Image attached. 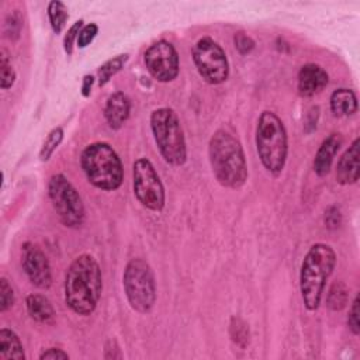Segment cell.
<instances>
[{
	"mask_svg": "<svg viewBox=\"0 0 360 360\" xmlns=\"http://www.w3.org/2000/svg\"><path fill=\"white\" fill-rule=\"evenodd\" d=\"M128 60V53H122V55H117L111 59H108L105 63H103L98 70H97V77H98V86H105L112 76H115L125 65V62Z\"/></svg>",
	"mask_w": 360,
	"mask_h": 360,
	"instance_id": "obj_20",
	"label": "cell"
},
{
	"mask_svg": "<svg viewBox=\"0 0 360 360\" xmlns=\"http://www.w3.org/2000/svg\"><path fill=\"white\" fill-rule=\"evenodd\" d=\"M323 222L329 229H336L342 224V214L340 210L335 205H330L325 210Z\"/></svg>",
	"mask_w": 360,
	"mask_h": 360,
	"instance_id": "obj_32",
	"label": "cell"
},
{
	"mask_svg": "<svg viewBox=\"0 0 360 360\" xmlns=\"http://www.w3.org/2000/svg\"><path fill=\"white\" fill-rule=\"evenodd\" d=\"M39 359L41 360H59V359H69V354L66 352H63L62 349L49 347L39 354Z\"/></svg>",
	"mask_w": 360,
	"mask_h": 360,
	"instance_id": "obj_33",
	"label": "cell"
},
{
	"mask_svg": "<svg viewBox=\"0 0 360 360\" xmlns=\"http://www.w3.org/2000/svg\"><path fill=\"white\" fill-rule=\"evenodd\" d=\"M132 188L136 200L150 211H162L165 207V188L152 162L139 158L132 165Z\"/></svg>",
	"mask_w": 360,
	"mask_h": 360,
	"instance_id": "obj_9",
	"label": "cell"
},
{
	"mask_svg": "<svg viewBox=\"0 0 360 360\" xmlns=\"http://www.w3.org/2000/svg\"><path fill=\"white\" fill-rule=\"evenodd\" d=\"M208 158L217 181L226 188H239L248 180V165L238 138L225 128L217 129L208 142Z\"/></svg>",
	"mask_w": 360,
	"mask_h": 360,
	"instance_id": "obj_2",
	"label": "cell"
},
{
	"mask_svg": "<svg viewBox=\"0 0 360 360\" xmlns=\"http://www.w3.org/2000/svg\"><path fill=\"white\" fill-rule=\"evenodd\" d=\"M256 149L264 169L277 176L283 172L288 153L287 131L273 111H263L256 127Z\"/></svg>",
	"mask_w": 360,
	"mask_h": 360,
	"instance_id": "obj_5",
	"label": "cell"
},
{
	"mask_svg": "<svg viewBox=\"0 0 360 360\" xmlns=\"http://www.w3.org/2000/svg\"><path fill=\"white\" fill-rule=\"evenodd\" d=\"M359 145L356 138L349 149L342 155L336 167V180L340 184H354L359 180Z\"/></svg>",
	"mask_w": 360,
	"mask_h": 360,
	"instance_id": "obj_15",
	"label": "cell"
},
{
	"mask_svg": "<svg viewBox=\"0 0 360 360\" xmlns=\"http://www.w3.org/2000/svg\"><path fill=\"white\" fill-rule=\"evenodd\" d=\"M330 110L335 117H349L357 111V97L350 89H338L330 94Z\"/></svg>",
	"mask_w": 360,
	"mask_h": 360,
	"instance_id": "obj_17",
	"label": "cell"
},
{
	"mask_svg": "<svg viewBox=\"0 0 360 360\" xmlns=\"http://www.w3.org/2000/svg\"><path fill=\"white\" fill-rule=\"evenodd\" d=\"M347 326L350 332L357 336L360 333V322H359V297L356 295L347 314Z\"/></svg>",
	"mask_w": 360,
	"mask_h": 360,
	"instance_id": "obj_31",
	"label": "cell"
},
{
	"mask_svg": "<svg viewBox=\"0 0 360 360\" xmlns=\"http://www.w3.org/2000/svg\"><path fill=\"white\" fill-rule=\"evenodd\" d=\"M14 304V290L6 277L0 278V312H6Z\"/></svg>",
	"mask_w": 360,
	"mask_h": 360,
	"instance_id": "obj_26",
	"label": "cell"
},
{
	"mask_svg": "<svg viewBox=\"0 0 360 360\" xmlns=\"http://www.w3.org/2000/svg\"><path fill=\"white\" fill-rule=\"evenodd\" d=\"M25 307L28 315L39 323H49L55 316L51 301L42 294H30L25 300Z\"/></svg>",
	"mask_w": 360,
	"mask_h": 360,
	"instance_id": "obj_18",
	"label": "cell"
},
{
	"mask_svg": "<svg viewBox=\"0 0 360 360\" xmlns=\"http://www.w3.org/2000/svg\"><path fill=\"white\" fill-rule=\"evenodd\" d=\"M48 18L55 34H60L69 18L68 7L59 0H52L48 4Z\"/></svg>",
	"mask_w": 360,
	"mask_h": 360,
	"instance_id": "obj_21",
	"label": "cell"
},
{
	"mask_svg": "<svg viewBox=\"0 0 360 360\" xmlns=\"http://www.w3.org/2000/svg\"><path fill=\"white\" fill-rule=\"evenodd\" d=\"M143 62L149 75L160 83H169L179 75V55L169 41L160 39L152 44L145 51Z\"/></svg>",
	"mask_w": 360,
	"mask_h": 360,
	"instance_id": "obj_11",
	"label": "cell"
},
{
	"mask_svg": "<svg viewBox=\"0 0 360 360\" xmlns=\"http://www.w3.org/2000/svg\"><path fill=\"white\" fill-rule=\"evenodd\" d=\"M103 288L97 260L87 253L77 256L68 267L65 277V302L77 315L94 312Z\"/></svg>",
	"mask_w": 360,
	"mask_h": 360,
	"instance_id": "obj_1",
	"label": "cell"
},
{
	"mask_svg": "<svg viewBox=\"0 0 360 360\" xmlns=\"http://www.w3.org/2000/svg\"><path fill=\"white\" fill-rule=\"evenodd\" d=\"M342 136L339 134H330L328 138H325L318 148V152L314 159V172L322 177L326 176L330 172L335 155L342 146Z\"/></svg>",
	"mask_w": 360,
	"mask_h": 360,
	"instance_id": "obj_16",
	"label": "cell"
},
{
	"mask_svg": "<svg viewBox=\"0 0 360 360\" xmlns=\"http://www.w3.org/2000/svg\"><path fill=\"white\" fill-rule=\"evenodd\" d=\"M22 269L31 281L39 290H48L52 284V271L45 253L34 243L22 245Z\"/></svg>",
	"mask_w": 360,
	"mask_h": 360,
	"instance_id": "obj_12",
	"label": "cell"
},
{
	"mask_svg": "<svg viewBox=\"0 0 360 360\" xmlns=\"http://www.w3.org/2000/svg\"><path fill=\"white\" fill-rule=\"evenodd\" d=\"M233 44H235V48L236 51L240 53V55H248L253 51L255 48V41L243 31H238L235 35H233Z\"/></svg>",
	"mask_w": 360,
	"mask_h": 360,
	"instance_id": "obj_29",
	"label": "cell"
},
{
	"mask_svg": "<svg viewBox=\"0 0 360 360\" xmlns=\"http://www.w3.org/2000/svg\"><path fill=\"white\" fill-rule=\"evenodd\" d=\"M48 195L60 222L68 228H79L84 221V205L75 186L60 173L51 176Z\"/></svg>",
	"mask_w": 360,
	"mask_h": 360,
	"instance_id": "obj_8",
	"label": "cell"
},
{
	"mask_svg": "<svg viewBox=\"0 0 360 360\" xmlns=\"http://www.w3.org/2000/svg\"><path fill=\"white\" fill-rule=\"evenodd\" d=\"M80 165L86 179L96 188L114 191L122 184L121 159L112 146L105 142H94L86 146L80 156Z\"/></svg>",
	"mask_w": 360,
	"mask_h": 360,
	"instance_id": "obj_4",
	"label": "cell"
},
{
	"mask_svg": "<svg viewBox=\"0 0 360 360\" xmlns=\"http://www.w3.org/2000/svg\"><path fill=\"white\" fill-rule=\"evenodd\" d=\"M336 264V253L326 243L312 245L301 264L300 291L304 305L308 311L318 309L326 280Z\"/></svg>",
	"mask_w": 360,
	"mask_h": 360,
	"instance_id": "obj_3",
	"label": "cell"
},
{
	"mask_svg": "<svg viewBox=\"0 0 360 360\" xmlns=\"http://www.w3.org/2000/svg\"><path fill=\"white\" fill-rule=\"evenodd\" d=\"M150 129L162 158L172 166H181L187 160V148L180 120L174 110L160 107L150 114Z\"/></svg>",
	"mask_w": 360,
	"mask_h": 360,
	"instance_id": "obj_6",
	"label": "cell"
},
{
	"mask_svg": "<svg viewBox=\"0 0 360 360\" xmlns=\"http://www.w3.org/2000/svg\"><path fill=\"white\" fill-rule=\"evenodd\" d=\"M98 32V25L94 24V22H90V24H86L82 27L80 32H79V37H77V46L79 48H86L87 45H90L93 42V39L96 38Z\"/></svg>",
	"mask_w": 360,
	"mask_h": 360,
	"instance_id": "obj_28",
	"label": "cell"
},
{
	"mask_svg": "<svg viewBox=\"0 0 360 360\" xmlns=\"http://www.w3.org/2000/svg\"><path fill=\"white\" fill-rule=\"evenodd\" d=\"M82 27H83V20H77L76 22H73V25L68 30V32L63 37V49L69 56L73 53V44H75V39L77 41Z\"/></svg>",
	"mask_w": 360,
	"mask_h": 360,
	"instance_id": "obj_27",
	"label": "cell"
},
{
	"mask_svg": "<svg viewBox=\"0 0 360 360\" xmlns=\"http://www.w3.org/2000/svg\"><path fill=\"white\" fill-rule=\"evenodd\" d=\"M193 60L198 75L208 84H221L228 79L229 63L225 51L212 38L204 37L193 48Z\"/></svg>",
	"mask_w": 360,
	"mask_h": 360,
	"instance_id": "obj_10",
	"label": "cell"
},
{
	"mask_svg": "<svg viewBox=\"0 0 360 360\" xmlns=\"http://www.w3.org/2000/svg\"><path fill=\"white\" fill-rule=\"evenodd\" d=\"M93 83H94V77L91 75H86L83 77V82H82V96L83 97H89L90 96Z\"/></svg>",
	"mask_w": 360,
	"mask_h": 360,
	"instance_id": "obj_34",
	"label": "cell"
},
{
	"mask_svg": "<svg viewBox=\"0 0 360 360\" xmlns=\"http://www.w3.org/2000/svg\"><path fill=\"white\" fill-rule=\"evenodd\" d=\"M15 82V70L11 65V59L8 52L1 48L0 49V87L3 90L10 89Z\"/></svg>",
	"mask_w": 360,
	"mask_h": 360,
	"instance_id": "obj_23",
	"label": "cell"
},
{
	"mask_svg": "<svg viewBox=\"0 0 360 360\" xmlns=\"http://www.w3.org/2000/svg\"><path fill=\"white\" fill-rule=\"evenodd\" d=\"M22 27V20L17 11L8 14L6 18V34L10 39H17L20 37V31Z\"/></svg>",
	"mask_w": 360,
	"mask_h": 360,
	"instance_id": "obj_30",
	"label": "cell"
},
{
	"mask_svg": "<svg viewBox=\"0 0 360 360\" xmlns=\"http://www.w3.org/2000/svg\"><path fill=\"white\" fill-rule=\"evenodd\" d=\"M63 139V129L62 127H56L53 128L45 138L42 146H41V150H39V159L42 162H46L51 159L52 153L56 150V148L60 145Z\"/></svg>",
	"mask_w": 360,
	"mask_h": 360,
	"instance_id": "obj_24",
	"label": "cell"
},
{
	"mask_svg": "<svg viewBox=\"0 0 360 360\" xmlns=\"http://www.w3.org/2000/svg\"><path fill=\"white\" fill-rule=\"evenodd\" d=\"M122 285L131 308L148 314L156 301V283L150 266L143 259H131L122 274Z\"/></svg>",
	"mask_w": 360,
	"mask_h": 360,
	"instance_id": "obj_7",
	"label": "cell"
},
{
	"mask_svg": "<svg viewBox=\"0 0 360 360\" xmlns=\"http://www.w3.org/2000/svg\"><path fill=\"white\" fill-rule=\"evenodd\" d=\"M24 359H25L24 347L17 333L7 328L0 329V360H24Z\"/></svg>",
	"mask_w": 360,
	"mask_h": 360,
	"instance_id": "obj_19",
	"label": "cell"
},
{
	"mask_svg": "<svg viewBox=\"0 0 360 360\" xmlns=\"http://www.w3.org/2000/svg\"><path fill=\"white\" fill-rule=\"evenodd\" d=\"M229 333L232 340L239 345L240 347H245L249 342V328L240 318H232L229 325Z\"/></svg>",
	"mask_w": 360,
	"mask_h": 360,
	"instance_id": "obj_25",
	"label": "cell"
},
{
	"mask_svg": "<svg viewBox=\"0 0 360 360\" xmlns=\"http://www.w3.org/2000/svg\"><path fill=\"white\" fill-rule=\"evenodd\" d=\"M347 297H349V290L346 284L342 281H335L330 285L329 292L326 295V305L332 311H340L346 307Z\"/></svg>",
	"mask_w": 360,
	"mask_h": 360,
	"instance_id": "obj_22",
	"label": "cell"
},
{
	"mask_svg": "<svg viewBox=\"0 0 360 360\" xmlns=\"http://www.w3.org/2000/svg\"><path fill=\"white\" fill-rule=\"evenodd\" d=\"M329 82L326 70L316 63H307L298 72V93L304 97H312L321 93Z\"/></svg>",
	"mask_w": 360,
	"mask_h": 360,
	"instance_id": "obj_13",
	"label": "cell"
},
{
	"mask_svg": "<svg viewBox=\"0 0 360 360\" xmlns=\"http://www.w3.org/2000/svg\"><path fill=\"white\" fill-rule=\"evenodd\" d=\"M131 112V100L122 91L110 94L104 107V118L111 129H120Z\"/></svg>",
	"mask_w": 360,
	"mask_h": 360,
	"instance_id": "obj_14",
	"label": "cell"
}]
</instances>
